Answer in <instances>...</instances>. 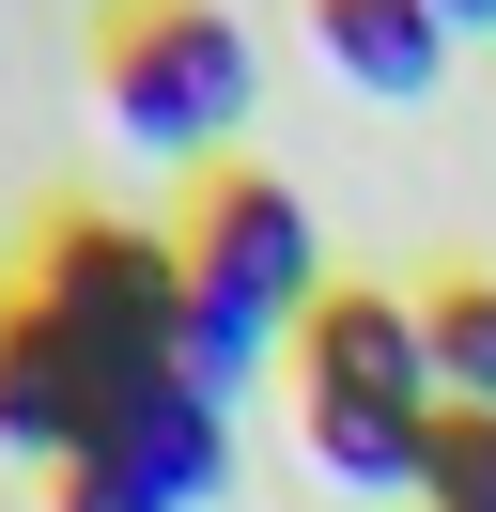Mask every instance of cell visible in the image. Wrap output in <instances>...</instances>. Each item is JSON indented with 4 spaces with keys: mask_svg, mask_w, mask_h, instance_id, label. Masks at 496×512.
<instances>
[{
    "mask_svg": "<svg viewBox=\"0 0 496 512\" xmlns=\"http://www.w3.org/2000/svg\"><path fill=\"white\" fill-rule=\"evenodd\" d=\"M419 357H434L450 419H496V280H434L419 295Z\"/></svg>",
    "mask_w": 496,
    "mask_h": 512,
    "instance_id": "cell-8",
    "label": "cell"
},
{
    "mask_svg": "<svg viewBox=\"0 0 496 512\" xmlns=\"http://www.w3.org/2000/svg\"><path fill=\"white\" fill-rule=\"evenodd\" d=\"M109 125L155 171H217L248 125V32L217 0H124L109 16Z\"/></svg>",
    "mask_w": 496,
    "mask_h": 512,
    "instance_id": "cell-3",
    "label": "cell"
},
{
    "mask_svg": "<svg viewBox=\"0 0 496 512\" xmlns=\"http://www.w3.org/2000/svg\"><path fill=\"white\" fill-rule=\"evenodd\" d=\"M47 512H171L140 466H109V450H78V466H47Z\"/></svg>",
    "mask_w": 496,
    "mask_h": 512,
    "instance_id": "cell-10",
    "label": "cell"
},
{
    "mask_svg": "<svg viewBox=\"0 0 496 512\" xmlns=\"http://www.w3.org/2000/svg\"><path fill=\"white\" fill-rule=\"evenodd\" d=\"M124 404H140V388H124V373H109V357H93L31 280L0 295V450L78 466V450H109V419H124Z\"/></svg>",
    "mask_w": 496,
    "mask_h": 512,
    "instance_id": "cell-5",
    "label": "cell"
},
{
    "mask_svg": "<svg viewBox=\"0 0 496 512\" xmlns=\"http://www.w3.org/2000/svg\"><path fill=\"white\" fill-rule=\"evenodd\" d=\"M31 295H47V311L78 326L124 388L186 373V233H140V218H47Z\"/></svg>",
    "mask_w": 496,
    "mask_h": 512,
    "instance_id": "cell-4",
    "label": "cell"
},
{
    "mask_svg": "<svg viewBox=\"0 0 496 512\" xmlns=\"http://www.w3.org/2000/svg\"><path fill=\"white\" fill-rule=\"evenodd\" d=\"M109 466H140V481H155L171 512H202L217 481H233V404H217L202 373H155L140 404L109 419Z\"/></svg>",
    "mask_w": 496,
    "mask_h": 512,
    "instance_id": "cell-6",
    "label": "cell"
},
{
    "mask_svg": "<svg viewBox=\"0 0 496 512\" xmlns=\"http://www.w3.org/2000/svg\"><path fill=\"white\" fill-rule=\"evenodd\" d=\"M434 16H450V32H496V0H434Z\"/></svg>",
    "mask_w": 496,
    "mask_h": 512,
    "instance_id": "cell-11",
    "label": "cell"
},
{
    "mask_svg": "<svg viewBox=\"0 0 496 512\" xmlns=\"http://www.w3.org/2000/svg\"><path fill=\"white\" fill-rule=\"evenodd\" d=\"M310 295H326L310 202L279 187V171H217V187L186 202V373L233 404V388L310 326Z\"/></svg>",
    "mask_w": 496,
    "mask_h": 512,
    "instance_id": "cell-2",
    "label": "cell"
},
{
    "mask_svg": "<svg viewBox=\"0 0 496 512\" xmlns=\"http://www.w3.org/2000/svg\"><path fill=\"white\" fill-rule=\"evenodd\" d=\"M310 47H326L357 94H388V109H419L434 78H450V16H434V0H310Z\"/></svg>",
    "mask_w": 496,
    "mask_h": 512,
    "instance_id": "cell-7",
    "label": "cell"
},
{
    "mask_svg": "<svg viewBox=\"0 0 496 512\" xmlns=\"http://www.w3.org/2000/svg\"><path fill=\"white\" fill-rule=\"evenodd\" d=\"M295 404H310V466L341 497H419L434 466V357H419V295H310L295 326Z\"/></svg>",
    "mask_w": 496,
    "mask_h": 512,
    "instance_id": "cell-1",
    "label": "cell"
},
{
    "mask_svg": "<svg viewBox=\"0 0 496 512\" xmlns=\"http://www.w3.org/2000/svg\"><path fill=\"white\" fill-rule=\"evenodd\" d=\"M419 512H496V419H450V404H434V466H419Z\"/></svg>",
    "mask_w": 496,
    "mask_h": 512,
    "instance_id": "cell-9",
    "label": "cell"
}]
</instances>
